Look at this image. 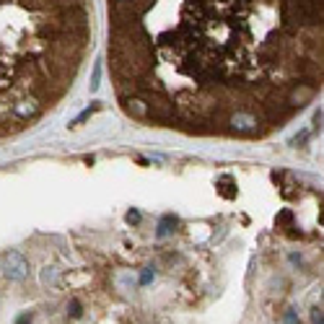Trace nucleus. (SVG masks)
Returning <instances> with one entry per match:
<instances>
[{"label": "nucleus", "mask_w": 324, "mask_h": 324, "mask_svg": "<svg viewBox=\"0 0 324 324\" xmlns=\"http://www.w3.org/2000/svg\"><path fill=\"white\" fill-rule=\"evenodd\" d=\"M117 101L143 125L265 138L321 89V0H104Z\"/></svg>", "instance_id": "1"}, {"label": "nucleus", "mask_w": 324, "mask_h": 324, "mask_svg": "<svg viewBox=\"0 0 324 324\" xmlns=\"http://www.w3.org/2000/svg\"><path fill=\"white\" fill-rule=\"evenodd\" d=\"M91 47V0H0V140L68 96Z\"/></svg>", "instance_id": "2"}, {"label": "nucleus", "mask_w": 324, "mask_h": 324, "mask_svg": "<svg viewBox=\"0 0 324 324\" xmlns=\"http://www.w3.org/2000/svg\"><path fill=\"white\" fill-rule=\"evenodd\" d=\"M26 270H29V265H26V260L21 254H16V252L8 254V260H6V275L11 280H21L26 275Z\"/></svg>", "instance_id": "3"}, {"label": "nucleus", "mask_w": 324, "mask_h": 324, "mask_svg": "<svg viewBox=\"0 0 324 324\" xmlns=\"http://www.w3.org/2000/svg\"><path fill=\"white\" fill-rule=\"evenodd\" d=\"M68 311H70V316H80V304H78V301H73V304L68 306Z\"/></svg>", "instance_id": "4"}, {"label": "nucleus", "mask_w": 324, "mask_h": 324, "mask_svg": "<svg viewBox=\"0 0 324 324\" xmlns=\"http://www.w3.org/2000/svg\"><path fill=\"white\" fill-rule=\"evenodd\" d=\"M311 321H314V324H321V311H319V309L311 311Z\"/></svg>", "instance_id": "5"}, {"label": "nucleus", "mask_w": 324, "mask_h": 324, "mask_svg": "<svg viewBox=\"0 0 324 324\" xmlns=\"http://www.w3.org/2000/svg\"><path fill=\"white\" fill-rule=\"evenodd\" d=\"M16 324H31V314H21Z\"/></svg>", "instance_id": "6"}, {"label": "nucleus", "mask_w": 324, "mask_h": 324, "mask_svg": "<svg viewBox=\"0 0 324 324\" xmlns=\"http://www.w3.org/2000/svg\"><path fill=\"white\" fill-rule=\"evenodd\" d=\"M288 324H298V319H296V314H288Z\"/></svg>", "instance_id": "7"}]
</instances>
